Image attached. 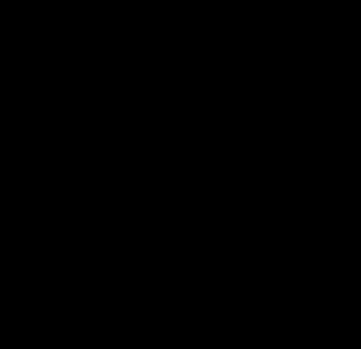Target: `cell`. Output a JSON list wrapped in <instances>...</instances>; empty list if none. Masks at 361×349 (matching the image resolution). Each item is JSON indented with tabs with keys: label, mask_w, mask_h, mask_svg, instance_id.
<instances>
[]
</instances>
